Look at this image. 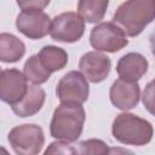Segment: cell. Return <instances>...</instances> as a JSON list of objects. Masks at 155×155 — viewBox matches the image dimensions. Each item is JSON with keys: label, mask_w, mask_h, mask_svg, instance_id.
<instances>
[{"label": "cell", "mask_w": 155, "mask_h": 155, "mask_svg": "<svg viewBox=\"0 0 155 155\" xmlns=\"http://www.w3.org/2000/svg\"><path fill=\"white\" fill-rule=\"evenodd\" d=\"M154 19L155 0H126L113 16V22L132 38L139 35Z\"/></svg>", "instance_id": "1"}, {"label": "cell", "mask_w": 155, "mask_h": 155, "mask_svg": "<svg viewBox=\"0 0 155 155\" xmlns=\"http://www.w3.org/2000/svg\"><path fill=\"white\" fill-rule=\"evenodd\" d=\"M86 113L82 104L61 103L52 115L50 133L53 138L64 142H75L82 133Z\"/></svg>", "instance_id": "2"}, {"label": "cell", "mask_w": 155, "mask_h": 155, "mask_svg": "<svg viewBox=\"0 0 155 155\" xmlns=\"http://www.w3.org/2000/svg\"><path fill=\"white\" fill-rule=\"evenodd\" d=\"M111 133L122 144L142 147L150 143L154 130L148 120L131 113H121L113 121Z\"/></svg>", "instance_id": "3"}, {"label": "cell", "mask_w": 155, "mask_h": 155, "mask_svg": "<svg viewBox=\"0 0 155 155\" xmlns=\"http://www.w3.org/2000/svg\"><path fill=\"white\" fill-rule=\"evenodd\" d=\"M7 140L16 154L36 155L42 150L45 136L39 125L23 124L13 127L10 131Z\"/></svg>", "instance_id": "4"}, {"label": "cell", "mask_w": 155, "mask_h": 155, "mask_svg": "<svg viewBox=\"0 0 155 155\" xmlns=\"http://www.w3.org/2000/svg\"><path fill=\"white\" fill-rule=\"evenodd\" d=\"M90 42L96 51L114 53L126 47L128 45V39L116 23L102 22L92 28Z\"/></svg>", "instance_id": "5"}, {"label": "cell", "mask_w": 155, "mask_h": 155, "mask_svg": "<svg viewBox=\"0 0 155 155\" xmlns=\"http://www.w3.org/2000/svg\"><path fill=\"white\" fill-rule=\"evenodd\" d=\"M56 94L61 103L84 104L88 99L90 86L82 73L68 71L57 84Z\"/></svg>", "instance_id": "6"}, {"label": "cell", "mask_w": 155, "mask_h": 155, "mask_svg": "<svg viewBox=\"0 0 155 155\" xmlns=\"http://www.w3.org/2000/svg\"><path fill=\"white\" fill-rule=\"evenodd\" d=\"M85 33V21L75 12H63L56 16L51 23L50 35L61 42H76Z\"/></svg>", "instance_id": "7"}, {"label": "cell", "mask_w": 155, "mask_h": 155, "mask_svg": "<svg viewBox=\"0 0 155 155\" xmlns=\"http://www.w3.org/2000/svg\"><path fill=\"white\" fill-rule=\"evenodd\" d=\"M51 18L42 10L22 11L16 18V28L24 36L39 40L51 30Z\"/></svg>", "instance_id": "8"}, {"label": "cell", "mask_w": 155, "mask_h": 155, "mask_svg": "<svg viewBox=\"0 0 155 155\" xmlns=\"http://www.w3.org/2000/svg\"><path fill=\"white\" fill-rule=\"evenodd\" d=\"M27 78L16 68L2 69L0 75V98L2 102L13 105L27 93Z\"/></svg>", "instance_id": "9"}, {"label": "cell", "mask_w": 155, "mask_h": 155, "mask_svg": "<svg viewBox=\"0 0 155 155\" xmlns=\"http://www.w3.org/2000/svg\"><path fill=\"white\" fill-rule=\"evenodd\" d=\"M79 68L88 81L98 84L108 78L111 69V61L99 51H90L80 58Z\"/></svg>", "instance_id": "10"}, {"label": "cell", "mask_w": 155, "mask_h": 155, "mask_svg": "<svg viewBox=\"0 0 155 155\" xmlns=\"http://www.w3.org/2000/svg\"><path fill=\"white\" fill-rule=\"evenodd\" d=\"M109 96L114 107L126 111L138 104L140 98V88L137 81H128L120 78L113 82Z\"/></svg>", "instance_id": "11"}, {"label": "cell", "mask_w": 155, "mask_h": 155, "mask_svg": "<svg viewBox=\"0 0 155 155\" xmlns=\"http://www.w3.org/2000/svg\"><path fill=\"white\" fill-rule=\"evenodd\" d=\"M149 63L147 58L137 52H130L122 56L117 64L116 71L121 79L128 81H138L148 71Z\"/></svg>", "instance_id": "12"}, {"label": "cell", "mask_w": 155, "mask_h": 155, "mask_svg": "<svg viewBox=\"0 0 155 155\" xmlns=\"http://www.w3.org/2000/svg\"><path fill=\"white\" fill-rule=\"evenodd\" d=\"M45 91L38 85L28 86L24 97L16 104L11 105L12 111L19 117H29L39 113L45 103Z\"/></svg>", "instance_id": "13"}, {"label": "cell", "mask_w": 155, "mask_h": 155, "mask_svg": "<svg viewBox=\"0 0 155 155\" xmlns=\"http://www.w3.org/2000/svg\"><path fill=\"white\" fill-rule=\"evenodd\" d=\"M25 53V45L22 40L10 33L0 34V59L4 63L18 62Z\"/></svg>", "instance_id": "14"}, {"label": "cell", "mask_w": 155, "mask_h": 155, "mask_svg": "<svg viewBox=\"0 0 155 155\" xmlns=\"http://www.w3.org/2000/svg\"><path fill=\"white\" fill-rule=\"evenodd\" d=\"M38 56L44 67L51 73L62 70L68 63V53L65 52V50L52 45L44 46L38 53Z\"/></svg>", "instance_id": "15"}, {"label": "cell", "mask_w": 155, "mask_h": 155, "mask_svg": "<svg viewBox=\"0 0 155 155\" xmlns=\"http://www.w3.org/2000/svg\"><path fill=\"white\" fill-rule=\"evenodd\" d=\"M109 0H79L78 13L87 23H97L105 16Z\"/></svg>", "instance_id": "16"}, {"label": "cell", "mask_w": 155, "mask_h": 155, "mask_svg": "<svg viewBox=\"0 0 155 155\" xmlns=\"http://www.w3.org/2000/svg\"><path fill=\"white\" fill-rule=\"evenodd\" d=\"M23 74L27 78V80L30 81L31 84L40 85V84L46 82L50 79L52 73L44 67V64L41 63L39 56L34 54V56H30L27 59V62L24 63Z\"/></svg>", "instance_id": "17"}, {"label": "cell", "mask_w": 155, "mask_h": 155, "mask_svg": "<svg viewBox=\"0 0 155 155\" xmlns=\"http://www.w3.org/2000/svg\"><path fill=\"white\" fill-rule=\"evenodd\" d=\"M109 153L108 145L101 140V139H87L84 140L79 144V147L76 148V154H93V155H105Z\"/></svg>", "instance_id": "18"}, {"label": "cell", "mask_w": 155, "mask_h": 155, "mask_svg": "<svg viewBox=\"0 0 155 155\" xmlns=\"http://www.w3.org/2000/svg\"><path fill=\"white\" fill-rule=\"evenodd\" d=\"M142 101H143L144 108L151 115L155 116V79L147 84L142 94Z\"/></svg>", "instance_id": "19"}, {"label": "cell", "mask_w": 155, "mask_h": 155, "mask_svg": "<svg viewBox=\"0 0 155 155\" xmlns=\"http://www.w3.org/2000/svg\"><path fill=\"white\" fill-rule=\"evenodd\" d=\"M45 154H76V148H74L70 142H53L45 150Z\"/></svg>", "instance_id": "20"}, {"label": "cell", "mask_w": 155, "mask_h": 155, "mask_svg": "<svg viewBox=\"0 0 155 155\" xmlns=\"http://www.w3.org/2000/svg\"><path fill=\"white\" fill-rule=\"evenodd\" d=\"M17 5L23 11L29 10H44L51 0H16Z\"/></svg>", "instance_id": "21"}, {"label": "cell", "mask_w": 155, "mask_h": 155, "mask_svg": "<svg viewBox=\"0 0 155 155\" xmlns=\"http://www.w3.org/2000/svg\"><path fill=\"white\" fill-rule=\"evenodd\" d=\"M150 48H151V53H153V56L155 58V30L150 35Z\"/></svg>", "instance_id": "22"}]
</instances>
